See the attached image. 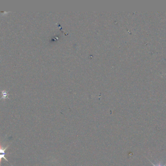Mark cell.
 I'll use <instances>...</instances> for the list:
<instances>
[{
  "label": "cell",
  "mask_w": 166,
  "mask_h": 166,
  "mask_svg": "<svg viewBox=\"0 0 166 166\" xmlns=\"http://www.w3.org/2000/svg\"><path fill=\"white\" fill-rule=\"evenodd\" d=\"M8 147H9V145L7 146L5 148H4L1 145H0V166L1 165V160H2L3 158L6 161L8 162V160L7 159V158H5V150H7Z\"/></svg>",
  "instance_id": "1"
},
{
  "label": "cell",
  "mask_w": 166,
  "mask_h": 166,
  "mask_svg": "<svg viewBox=\"0 0 166 166\" xmlns=\"http://www.w3.org/2000/svg\"><path fill=\"white\" fill-rule=\"evenodd\" d=\"M150 162L152 164H153V166H166V164H165V165H162L161 163H158L157 164H156H156H154L153 163H152L151 161H150Z\"/></svg>",
  "instance_id": "2"
}]
</instances>
